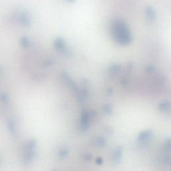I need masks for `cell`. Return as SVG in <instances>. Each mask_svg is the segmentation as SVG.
I'll list each match as a JSON object with an SVG mask.
<instances>
[{
    "label": "cell",
    "instance_id": "cell-1",
    "mask_svg": "<svg viewBox=\"0 0 171 171\" xmlns=\"http://www.w3.org/2000/svg\"><path fill=\"white\" fill-rule=\"evenodd\" d=\"M35 147V142L34 141H29L26 144L25 146V155L24 158V161L29 162L34 158Z\"/></svg>",
    "mask_w": 171,
    "mask_h": 171
},
{
    "label": "cell",
    "instance_id": "cell-2",
    "mask_svg": "<svg viewBox=\"0 0 171 171\" xmlns=\"http://www.w3.org/2000/svg\"><path fill=\"white\" fill-rule=\"evenodd\" d=\"M18 19L21 25H23L24 26H29L30 25V17L29 16L28 12H26L25 10H22L19 12Z\"/></svg>",
    "mask_w": 171,
    "mask_h": 171
},
{
    "label": "cell",
    "instance_id": "cell-3",
    "mask_svg": "<svg viewBox=\"0 0 171 171\" xmlns=\"http://www.w3.org/2000/svg\"><path fill=\"white\" fill-rule=\"evenodd\" d=\"M55 46L58 50L60 52L66 53V44L62 38L56 39L55 42Z\"/></svg>",
    "mask_w": 171,
    "mask_h": 171
},
{
    "label": "cell",
    "instance_id": "cell-4",
    "mask_svg": "<svg viewBox=\"0 0 171 171\" xmlns=\"http://www.w3.org/2000/svg\"><path fill=\"white\" fill-rule=\"evenodd\" d=\"M89 115L88 113H86V112H84V113L82 114V118H81V122H80V125H81V129L82 130H85L88 127V124L89 122Z\"/></svg>",
    "mask_w": 171,
    "mask_h": 171
},
{
    "label": "cell",
    "instance_id": "cell-5",
    "mask_svg": "<svg viewBox=\"0 0 171 171\" xmlns=\"http://www.w3.org/2000/svg\"><path fill=\"white\" fill-rule=\"evenodd\" d=\"M21 44L24 47H27L28 46H29V39H28V38L26 37L22 38L21 39Z\"/></svg>",
    "mask_w": 171,
    "mask_h": 171
},
{
    "label": "cell",
    "instance_id": "cell-6",
    "mask_svg": "<svg viewBox=\"0 0 171 171\" xmlns=\"http://www.w3.org/2000/svg\"><path fill=\"white\" fill-rule=\"evenodd\" d=\"M13 122H10L9 123V128H10V132L12 133V134H16V132H15V127L14 126H13Z\"/></svg>",
    "mask_w": 171,
    "mask_h": 171
},
{
    "label": "cell",
    "instance_id": "cell-7",
    "mask_svg": "<svg viewBox=\"0 0 171 171\" xmlns=\"http://www.w3.org/2000/svg\"><path fill=\"white\" fill-rule=\"evenodd\" d=\"M67 155V151L66 150H61L59 152V156L62 158H64V157L66 156Z\"/></svg>",
    "mask_w": 171,
    "mask_h": 171
},
{
    "label": "cell",
    "instance_id": "cell-8",
    "mask_svg": "<svg viewBox=\"0 0 171 171\" xmlns=\"http://www.w3.org/2000/svg\"><path fill=\"white\" fill-rule=\"evenodd\" d=\"M65 1L67 2H68V3H72L75 1V0H65Z\"/></svg>",
    "mask_w": 171,
    "mask_h": 171
}]
</instances>
